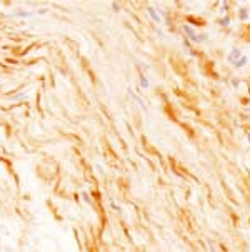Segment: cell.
<instances>
[{
    "mask_svg": "<svg viewBox=\"0 0 250 252\" xmlns=\"http://www.w3.org/2000/svg\"><path fill=\"white\" fill-rule=\"evenodd\" d=\"M247 62H248V59L245 55H242L240 59L237 60V62H235V67H237V69H242V67H245L247 65Z\"/></svg>",
    "mask_w": 250,
    "mask_h": 252,
    "instance_id": "obj_3",
    "label": "cell"
},
{
    "mask_svg": "<svg viewBox=\"0 0 250 252\" xmlns=\"http://www.w3.org/2000/svg\"><path fill=\"white\" fill-rule=\"evenodd\" d=\"M240 57H242L240 50H238V49H234V50L230 52V55L227 57V62H228V63H234V65H235V62H237Z\"/></svg>",
    "mask_w": 250,
    "mask_h": 252,
    "instance_id": "obj_2",
    "label": "cell"
},
{
    "mask_svg": "<svg viewBox=\"0 0 250 252\" xmlns=\"http://www.w3.org/2000/svg\"><path fill=\"white\" fill-rule=\"evenodd\" d=\"M184 32H185V34L188 35V37H190V40L197 42V44H200V42H202V38H200L198 35L195 34V30H194V28H192L190 25H187V23H185V25H184Z\"/></svg>",
    "mask_w": 250,
    "mask_h": 252,
    "instance_id": "obj_1",
    "label": "cell"
},
{
    "mask_svg": "<svg viewBox=\"0 0 250 252\" xmlns=\"http://www.w3.org/2000/svg\"><path fill=\"white\" fill-rule=\"evenodd\" d=\"M247 137H248V144H250V134H248V135H247Z\"/></svg>",
    "mask_w": 250,
    "mask_h": 252,
    "instance_id": "obj_8",
    "label": "cell"
},
{
    "mask_svg": "<svg viewBox=\"0 0 250 252\" xmlns=\"http://www.w3.org/2000/svg\"><path fill=\"white\" fill-rule=\"evenodd\" d=\"M220 23H222V25H228V23H230V19H222Z\"/></svg>",
    "mask_w": 250,
    "mask_h": 252,
    "instance_id": "obj_7",
    "label": "cell"
},
{
    "mask_svg": "<svg viewBox=\"0 0 250 252\" xmlns=\"http://www.w3.org/2000/svg\"><path fill=\"white\" fill-rule=\"evenodd\" d=\"M240 19L242 20L247 19V10H245V9H240Z\"/></svg>",
    "mask_w": 250,
    "mask_h": 252,
    "instance_id": "obj_5",
    "label": "cell"
},
{
    "mask_svg": "<svg viewBox=\"0 0 250 252\" xmlns=\"http://www.w3.org/2000/svg\"><path fill=\"white\" fill-rule=\"evenodd\" d=\"M147 10H148V13H150V15H152V19H153V20H155V22H157V23H160V22H162V19H160V17H159V13H157V12H155V10H153V9H152V7H148V9H147Z\"/></svg>",
    "mask_w": 250,
    "mask_h": 252,
    "instance_id": "obj_4",
    "label": "cell"
},
{
    "mask_svg": "<svg viewBox=\"0 0 250 252\" xmlns=\"http://www.w3.org/2000/svg\"><path fill=\"white\" fill-rule=\"evenodd\" d=\"M140 82H142V87H145V88L148 87V80L145 79V77H142V79H140Z\"/></svg>",
    "mask_w": 250,
    "mask_h": 252,
    "instance_id": "obj_6",
    "label": "cell"
}]
</instances>
